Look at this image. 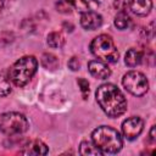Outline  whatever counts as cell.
Listing matches in <instances>:
<instances>
[{
  "instance_id": "2e32d148",
  "label": "cell",
  "mask_w": 156,
  "mask_h": 156,
  "mask_svg": "<svg viewBox=\"0 0 156 156\" xmlns=\"http://www.w3.org/2000/svg\"><path fill=\"white\" fill-rule=\"evenodd\" d=\"M46 43H48V45L50 48L60 49V48H62L65 45V38H63V35L60 32H51L48 35Z\"/></svg>"
},
{
  "instance_id": "6da1fadb",
  "label": "cell",
  "mask_w": 156,
  "mask_h": 156,
  "mask_svg": "<svg viewBox=\"0 0 156 156\" xmlns=\"http://www.w3.org/2000/svg\"><path fill=\"white\" fill-rule=\"evenodd\" d=\"M96 101L100 108L112 118L122 116L128 107L127 99L121 89L112 83L101 84L95 91Z\"/></svg>"
},
{
  "instance_id": "d4e9b609",
  "label": "cell",
  "mask_w": 156,
  "mask_h": 156,
  "mask_svg": "<svg viewBox=\"0 0 156 156\" xmlns=\"http://www.w3.org/2000/svg\"><path fill=\"white\" fill-rule=\"evenodd\" d=\"M63 1H65V2H67L68 5H71V1H72V0H63Z\"/></svg>"
},
{
  "instance_id": "ba28073f",
  "label": "cell",
  "mask_w": 156,
  "mask_h": 156,
  "mask_svg": "<svg viewBox=\"0 0 156 156\" xmlns=\"http://www.w3.org/2000/svg\"><path fill=\"white\" fill-rule=\"evenodd\" d=\"M101 24H102V17L95 11H88L80 15V26L84 29L94 30L100 28Z\"/></svg>"
},
{
  "instance_id": "9c48e42d",
  "label": "cell",
  "mask_w": 156,
  "mask_h": 156,
  "mask_svg": "<svg viewBox=\"0 0 156 156\" xmlns=\"http://www.w3.org/2000/svg\"><path fill=\"white\" fill-rule=\"evenodd\" d=\"M88 71L98 79H107L111 76V69L106 62L99 60H91L88 62Z\"/></svg>"
},
{
  "instance_id": "52a82bcc",
  "label": "cell",
  "mask_w": 156,
  "mask_h": 156,
  "mask_svg": "<svg viewBox=\"0 0 156 156\" xmlns=\"http://www.w3.org/2000/svg\"><path fill=\"white\" fill-rule=\"evenodd\" d=\"M144 129V121L138 116L129 117L122 123V134L128 140L136 139Z\"/></svg>"
},
{
  "instance_id": "7a4b0ae2",
  "label": "cell",
  "mask_w": 156,
  "mask_h": 156,
  "mask_svg": "<svg viewBox=\"0 0 156 156\" xmlns=\"http://www.w3.org/2000/svg\"><path fill=\"white\" fill-rule=\"evenodd\" d=\"M91 140L102 154H117L123 146L121 134L108 126L95 128L91 133Z\"/></svg>"
},
{
  "instance_id": "ffe728a7",
  "label": "cell",
  "mask_w": 156,
  "mask_h": 156,
  "mask_svg": "<svg viewBox=\"0 0 156 156\" xmlns=\"http://www.w3.org/2000/svg\"><path fill=\"white\" fill-rule=\"evenodd\" d=\"M130 0H115L113 1V7L117 11H126V9L129 6Z\"/></svg>"
},
{
  "instance_id": "e0dca14e",
  "label": "cell",
  "mask_w": 156,
  "mask_h": 156,
  "mask_svg": "<svg viewBox=\"0 0 156 156\" xmlns=\"http://www.w3.org/2000/svg\"><path fill=\"white\" fill-rule=\"evenodd\" d=\"M41 66L46 69H50V71H54L58 67V58L52 55V54H49V52H45L41 56Z\"/></svg>"
},
{
  "instance_id": "8fae6325",
  "label": "cell",
  "mask_w": 156,
  "mask_h": 156,
  "mask_svg": "<svg viewBox=\"0 0 156 156\" xmlns=\"http://www.w3.org/2000/svg\"><path fill=\"white\" fill-rule=\"evenodd\" d=\"M129 7L136 16H146L152 9V0H130Z\"/></svg>"
},
{
  "instance_id": "8992f818",
  "label": "cell",
  "mask_w": 156,
  "mask_h": 156,
  "mask_svg": "<svg viewBox=\"0 0 156 156\" xmlns=\"http://www.w3.org/2000/svg\"><path fill=\"white\" fill-rule=\"evenodd\" d=\"M122 84L127 91L134 96H143L149 90V82L144 73L139 71H129L122 78Z\"/></svg>"
},
{
  "instance_id": "d6986e66",
  "label": "cell",
  "mask_w": 156,
  "mask_h": 156,
  "mask_svg": "<svg viewBox=\"0 0 156 156\" xmlns=\"http://www.w3.org/2000/svg\"><path fill=\"white\" fill-rule=\"evenodd\" d=\"M77 83H78V85H79V88H80L83 99L85 100V99L88 98V94H89V82H88L85 78H78Z\"/></svg>"
},
{
  "instance_id": "5b68a950",
  "label": "cell",
  "mask_w": 156,
  "mask_h": 156,
  "mask_svg": "<svg viewBox=\"0 0 156 156\" xmlns=\"http://www.w3.org/2000/svg\"><path fill=\"white\" fill-rule=\"evenodd\" d=\"M29 123L20 112H4L0 115V132L6 135H20L28 130Z\"/></svg>"
},
{
  "instance_id": "7402d4cb",
  "label": "cell",
  "mask_w": 156,
  "mask_h": 156,
  "mask_svg": "<svg viewBox=\"0 0 156 156\" xmlns=\"http://www.w3.org/2000/svg\"><path fill=\"white\" fill-rule=\"evenodd\" d=\"M67 65H68V67H69V68H71L72 71H78V69H79V67H80L79 60H78V57H76V56L71 57Z\"/></svg>"
},
{
  "instance_id": "5bb4252c",
  "label": "cell",
  "mask_w": 156,
  "mask_h": 156,
  "mask_svg": "<svg viewBox=\"0 0 156 156\" xmlns=\"http://www.w3.org/2000/svg\"><path fill=\"white\" fill-rule=\"evenodd\" d=\"M115 26L117 29H127L130 24V17L126 11H118V13L115 16V21H113Z\"/></svg>"
},
{
  "instance_id": "30bf717a",
  "label": "cell",
  "mask_w": 156,
  "mask_h": 156,
  "mask_svg": "<svg viewBox=\"0 0 156 156\" xmlns=\"http://www.w3.org/2000/svg\"><path fill=\"white\" fill-rule=\"evenodd\" d=\"M48 152H49V149L46 144L39 139H33L28 141L26 145H23V149L20 151V154L22 155H34V156L46 155Z\"/></svg>"
},
{
  "instance_id": "4fadbf2b",
  "label": "cell",
  "mask_w": 156,
  "mask_h": 156,
  "mask_svg": "<svg viewBox=\"0 0 156 156\" xmlns=\"http://www.w3.org/2000/svg\"><path fill=\"white\" fill-rule=\"evenodd\" d=\"M143 61V52L139 49L132 48L124 55V63L128 67H136Z\"/></svg>"
},
{
  "instance_id": "cb8c5ba5",
  "label": "cell",
  "mask_w": 156,
  "mask_h": 156,
  "mask_svg": "<svg viewBox=\"0 0 156 156\" xmlns=\"http://www.w3.org/2000/svg\"><path fill=\"white\" fill-rule=\"evenodd\" d=\"M4 4H5V0H0V10L4 7Z\"/></svg>"
},
{
  "instance_id": "3957f363",
  "label": "cell",
  "mask_w": 156,
  "mask_h": 156,
  "mask_svg": "<svg viewBox=\"0 0 156 156\" xmlns=\"http://www.w3.org/2000/svg\"><path fill=\"white\" fill-rule=\"evenodd\" d=\"M38 61L32 55H26L18 58L9 69V79L16 87H24L35 74Z\"/></svg>"
},
{
  "instance_id": "603a6c76",
  "label": "cell",
  "mask_w": 156,
  "mask_h": 156,
  "mask_svg": "<svg viewBox=\"0 0 156 156\" xmlns=\"http://www.w3.org/2000/svg\"><path fill=\"white\" fill-rule=\"evenodd\" d=\"M150 139L151 141H155V126H152L150 129Z\"/></svg>"
},
{
  "instance_id": "ac0fdd59",
  "label": "cell",
  "mask_w": 156,
  "mask_h": 156,
  "mask_svg": "<svg viewBox=\"0 0 156 156\" xmlns=\"http://www.w3.org/2000/svg\"><path fill=\"white\" fill-rule=\"evenodd\" d=\"M11 93L10 79L0 74V96H7Z\"/></svg>"
},
{
  "instance_id": "44dd1931",
  "label": "cell",
  "mask_w": 156,
  "mask_h": 156,
  "mask_svg": "<svg viewBox=\"0 0 156 156\" xmlns=\"http://www.w3.org/2000/svg\"><path fill=\"white\" fill-rule=\"evenodd\" d=\"M56 6H57V9H58V11L60 12H63V13H69L71 12V5H68L67 2H65L63 0H61V1H58L57 4H56Z\"/></svg>"
},
{
  "instance_id": "277c9868",
  "label": "cell",
  "mask_w": 156,
  "mask_h": 156,
  "mask_svg": "<svg viewBox=\"0 0 156 156\" xmlns=\"http://www.w3.org/2000/svg\"><path fill=\"white\" fill-rule=\"evenodd\" d=\"M90 51L95 57L106 63H113L118 61L119 57L118 50L112 38L107 34H100L94 38L90 43Z\"/></svg>"
},
{
  "instance_id": "7c38bea8",
  "label": "cell",
  "mask_w": 156,
  "mask_h": 156,
  "mask_svg": "<svg viewBox=\"0 0 156 156\" xmlns=\"http://www.w3.org/2000/svg\"><path fill=\"white\" fill-rule=\"evenodd\" d=\"M71 6L83 13L88 11H95L100 6V2L98 0H72Z\"/></svg>"
},
{
  "instance_id": "9a60e30c",
  "label": "cell",
  "mask_w": 156,
  "mask_h": 156,
  "mask_svg": "<svg viewBox=\"0 0 156 156\" xmlns=\"http://www.w3.org/2000/svg\"><path fill=\"white\" fill-rule=\"evenodd\" d=\"M79 152H80V155H88V156L89 155H94V156L102 155V152L94 145V143L87 141V140H84L79 144Z\"/></svg>"
}]
</instances>
